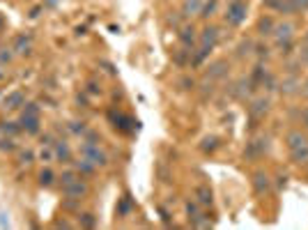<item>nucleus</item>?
Returning a JSON list of instances; mask_svg holds the SVG:
<instances>
[{
	"label": "nucleus",
	"mask_w": 308,
	"mask_h": 230,
	"mask_svg": "<svg viewBox=\"0 0 308 230\" xmlns=\"http://www.w3.org/2000/svg\"><path fill=\"white\" fill-rule=\"evenodd\" d=\"M285 145L292 157V161L297 164H308V136L299 129H292L285 134Z\"/></svg>",
	"instance_id": "1"
},
{
	"label": "nucleus",
	"mask_w": 308,
	"mask_h": 230,
	"mask_svg": "<svg viewBox=\"0 0 308 230\" xmlns=\"http://www.w3.org/2000/svg\"><path fill=\"white\" fill-rule=\"evenodd\" d=\"M272 37L281 49H288L294 40V23L292 21H281V23H276L272 30Z\"/></svg>",
	"instance_id": "2"
},
{
	"label": "nucleus",
	"mask_w": 308,
	"mask_h": 230,
	"mask_svg": "<svg viewBox=\"0 0 308 230\" xmlns=\"http://www.w3.org/2000/svg\"><path fill=\"white\" fill-rule=\"evenodd\" d=\"M62 191L67 194V198H83L88 194V186L81 182L79 175L67 173V175H62Z\"/></svg>",
	"instance_id": "3"
},
{
	"label": "nucleus",
	"mask_w": 308,
	"mask_h": 230,
	"mask_svg": "<svg viewBox=\"0 0 308 230\" xmlns=\"http://www.w3.org/2000/svg\"><path fill=\"white\" fill-rule=\"evenodd\" d=\"M246 12H249V7H246L244 0H233V3L228 5V10H225V23L228 25H242L244 19H246Z\"/></svg>",
	"instance_id": "4"
},
{
	"label": "nucleus",
	"mask_w": 308,
	"mask_h": 230,
	"mask_svg": "<svg viewBox=\"0 0 308 230\" xmlns=\"http://www.w3.org/2000/svg\"><path fill=\"white\" fill-rule=\"evenodd\" d=\"M81 152H83L85 159H90L95 166H106V164H108V155L101 150L99 143H95V140H88V143H83Z\"/></svg>",
	"instance_id": "5"
},
{
	"label": "nucleus",
	"mask_w": 308,
	"mask_h": 230,
	"mask_svg": "<svg viewBox=\"0 0 308 230\" xmlns=\"http://www.w3.org/2000/svg\"><path fill=\"white\" fill-rule=\"evenodd\" d=\"M21 127H23L28 134H37V131H40V110H37L35 104H28V108L23 110Z\"/></svg>",
	"instance_id": "6"
},
{
	"label": "nucleus",
	"mask_w": 308,
	"mask_h": 230,
	"mask_svg": "<svg viewBox=\"0 0 308 230\" xmlns=\"http://www.w3.org/2000/svg\"><path fill=\"white\" fill-rule=\"evenodd\" d=\"M299 88H301V81L297 79L294 74H290V76H285L283 81H281V85H279V90H281V95H285V97H292V95H299Z\"/></svg>",
	"instance_id": "7"
},
{
	"label": "nucleus",
	"mask_w": 308,
	"mask_h": 230,
	"mask_svg": "<svg viewBox=\"0 0 308 230\" xmlns=\"http://www.w3.org/2000/svg\"><path fill=\"white\" fill-rule=\"evenodd\" d=\"M253 186L258 194H267L269 189H272V180H269V175L264 173V170H258L253 175Z\"/></svg>",
	"instance_id": "8"
},
{
	"label": "nucleus",
	"mask_w": 308,
	"mask_h": 230,
	"mask_svg": "<svg viewBox=\"0 0 308 230\" xmlns=\"http://www.w3.org/2000/svg\"><path fill=\"white\" fill-rule=\"evenodd\" d=\"M219 42V28H205L203 30V49H209L212 51L214 49V44Z\"/></svg>",
	"instance_id": "9"
},
{
	"label": "nucleus",
	"mask_w": 308,
	"mask_h": 230,
	"mask_svg": "<svg viewBox=\"0 0 308 230\" xmlns=\"http://www.w3.org/2000/svg\"><path fill=\"white\" fill-rule=\"evenodd\" d=\"M251 115L253 118H264L267 115V110H269V99L267 97H260V99H255L253 104H251Z\"/></svg>",
	"instance_id": "10"
},
{
	"label": "nucleus",
	"mask_w": 308,
	"mask_h": 230,
	"mask_svg": "<svg viewBox=\"0 0 308 230\" xmlns=\"http://www.w3.org/2000/svg\"><path fill=\"white\" fill-rule=\"evenodd\" d=\"M203 7H205L203 0H184L182 14L184 16H196V14H200V12H203Z\"/></svg>",
	"instance_id": "11"
},
{
	"label": "nucleus",
	"mask_w": 308,
	"mask_h": 230,
	"mask_svg": "<svg viewBox=\"0 0 308 230\" xmlns=\"http://www.w3.org/2000/svg\"><path fill=\"white\" fill-rule=\"evenodd\" d=\"M212 79H221V76H225L228 74V62L225 60H216V62H212L209 65V71H207Z\"/></svg>",
	"instance_id": "12"
},
{
	"label": "nucleus",
	"mask_w": 308,
	"mask_h": 230,
	"mask_svg": "<svg viewBox=\"0 0 308 230\" xmlns=\"http://www.w3.org/2000/svg\"><path fill=\"white\" fill-rule=\"evenodd\" d=\"M274 19L272 16H262V19L258 21V32L260 35H272V30H274Z\"/></svg>",
	"instance_id": "13"
},
{
	"label": "nucleus",
	"mask_w": 308,
	"mask_h": 230,
	"mask_svg": "<svg viewBox=\"0 0 308 230\" xmlns=\"http://www.w3.org/2000/svg\"><path fill=\"white\" fill-rule=\"evenodd\" d=\"M196 196H198V205H212V191H209V186H198Z\"/></svg>",
	"instance_id": "14"
},
{
	"label": "nucleus",
	"mask_w": 308,
	"mask_h": 230,
	"mask_svg": "<svg viewBox=\"0 0 308 230\" xmlns=\"http://www.w3.org/2000/svg\"><path fill=\"white\" fill-rule=\"evenodd\" d=\"M23 104V95H21V92H12L10 97H7L5 99V108H19V106Z\"/></svg>",
	"instance_id": "15"
},
{
	"label": "nucleus",
	"mask_w": 308,
	"mask_h": 230,
	"mask_svg": "<svg viewBox=\"0 0 308 230\" xmlns=\"http://www.w3.org/2000/svg\"><path fill=\"white\" fill-rule=\"evenodd\" d=\"M55 157L58 159H62V161H69V157H71V152H69V147H67V143H55Z\"/></svg>",
	"instance_id": "16"
},
{
	"label": "nucleus",
	"mask_w": 308,
	"mask_h": 230,
	"mask_svg": "<svg viewBox=\"0 0 308 230\" xmlns=\"http://www.w3.org/2000/svg\"><path fill=\"white\" fill-rule=\"evenodd\" d=\"M216 147H219V138H216V136H207V138L203 140V150L205 152H214Z\"/></svg>",
	"instance_id": "17"
},
{
	"label": "nucleus",
	"mask_w": 308,
	"mask_h": 230,
	"mask_svg": "<svg viewBox=\"0 0 308 230\" xmlns=\"http://www.w3.org/2000/svg\"><path fill=\"white\" fill-rule=\"evenodd\" d=\"M179 37H182L184 44L189 46V44H194V42H196V30H194V28H184L182 35H179Z\"/></svg>",
	"instance_id": "18"
},
{
	"label": "nucleus",
	"mask_w": 308,
	"mask_h": 230,
	"mask_svg": "<svg viewBox=\"0 0 308 230\" xmlns=\"http://www.w3.org/2000/svg\"><path fill=\"white\" fill-rule=\"evenodd\" d=\"M95 168H97V166L92 164L90 159H85V157H83V161H79V170H81V173H95Z\"/></svg>",
	"instance_id": "19"
},
{
	"label": "nucleus",
	"mask_w": 308,
	"mask_h": 230,
	"mask_svg": "<svg viewBox=\"0 0 308 230\" xmlns=\"http://www.w3.org/2000/svg\"><path fill=\"white\" fill-rule=\"evenodd\" d=\"M28 46H30V42L25 40V37H19V42H16V51H19V53H28Z\"/></svg>",
	"instance_id": "20"
},
{
	"label": "nucleus",
	"mask_w": 308,
	"mask_h": 230,
	"mask_svg": "<svg viewBox=\"0 0 308 230\" xmlns=\"http://www.w3.org/2000/svg\"><path fill=\"white\" fill-rule=\"evenodd\" d=\"M186 212H189L191 219H196V216H198V203H189V205H186Z\"/></svg>",
	"instance_id": "21"
},
{
	"label": "nucleus",
	"mask_w": 308,
	"mask_h": 230,
	"mask_svg": "<svg viewBox=\"0 0 308 230\" xmlns=\"http://www.w3.org/2000/svg\"><path fill=\"white\" fill-rule=\"evenodd\" d=\"M40 177H42V184H51V182H53V173H51V170H44Z\"/></svg>",
	"instance_id": "22"
},
{
	"label": "nucleus",
	"mask_w": 308,
	"mask_h": 230,
	"mask_svg": "<svg viewBox=\"0 0 308 230\" xmlns=\"http://www.w3.org/2000/svg\"><path fill=\"white\" fill-rule=\"evenodd\" d=\"M299 62H306L308 65V46H303V49L299 51Z\"/></svg>",
	"instance_id": "23"
},
{
	"label": "nucleus",
	"mask_w": 308,
	"mask_h": 230,
	"mask_svg": "<svg viewBox=\"0 0 308 230\" xmlns=\"http://www.w3.org/2000/svg\"><path fill=\"white\" fill-rule=\"evenodd\" d=\"M299 95H301L303 99H308V79L301 83V88H299Z\"/></svg>",
	"instance_id": "24"
},
{
	"label": "nucleus",
	"mask_w": 308,
	"mask_h": 230,
	"mask_svg": "<svg viewBox=\"0 0 308 230\" xmlns=\"http://www.w3.org/2000/svg\"><path fill=\"white\" fill-rule=\"evenodd\" d=\"M297 10H308V0H292Z\"/></svg>",
	"instance_id": "25"
},
{
	"label": "nucleus",
	"mask_w": 308,
	"mask_h": 230,
	"mask_svg": "<svg viewBox=\"0 0 308 230\" xmlns=\"http://www.w3.org/2000/svg\"><path fill=\"white\" fill-rule=\"evenodd\" d=\"M244 83H246V81H242V83H239V88H244ZM237 95H239V97H242V95H249V85H246V90H239Z\"/></svg>",
	"instance_id": "26"
},
{
	"label": "nucleus",
	"mask_w": 308,
	"mask_h": 230,
	"mask_svg": "<svg viewBox=\"0 0 308 230\" xmlns=\"http://www.w3.org/2000/svg\"><path fill=\"white\" fill-rule=\"evenodd\" d=\"M301 122L308 127V108H303V113H301Z\"/></svg>",
	"instance_id": "27"
},
{
	"label": "nucleus",
	"mask_w": 308,
	"mask_h": 230,
	"mask_svg": "<svg viewBox=\"0 0 308 230\" xmlns=\"http://www.w3.org/2000/svg\"><path fill=\"white\" fill-rule=\"evenodd\" d=\"M85 225H95V219H92V214H85Z\"/></svg>",
	"instance_id": "28"
},
{
	"label": "nucleus",
	"mask_w": 308,
	"mask_h": 230,
	"mask_svg": "<svg viewBox=\"0 0 308 230\" xmlns=\"http://www.w3.org/2000/svg\"><path fill=\"white\" fill-rule=\"evenodd\" d=\"M49 3H51V5H55V3H58V0H49Z\"/></svg>",
	"instance_id": "29"
},
{
	"label": "nucleus",
	"mask_w": 308,
	"mask_h": 230,
	"mask_svg": "<svg viewBox=\"0 0 308 230\" xmlns=\"http://www.w3.org/2000/svg\"><path fill=\"white\" fill-rule=\"evenodd\" d=\"M0 28H3V19H0Z\"/></svg>",
	"instance_id": "30"
},
{
	"label": "nucleus",
	"mask_w": 308,
	"mask_h": 230,
	"mask_svg": "<svg viewBox=\"0 0 308 230\" xmlns=\"http://www.w3.org/2000/svg\"><path fill=\"white\" fill-rule=\"evenodd\" d=\"M306 42H308V35H306Z\"/></svg>",
	"instance_id": "31"
}]
</instances>
